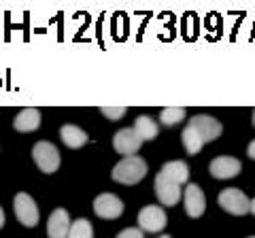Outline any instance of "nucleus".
Instances as JSON below:
<instances>
[{"instance_id":"nucleus-1","label":"nucleus","mask_w":255,"mask_h":238,"mask_svg":"<svg viewBox=\"0 0 255 238\" xmlns=\"http://www.w3.org/2000/svg\"><path fill=\"white\" fill-rule=\"evenodd\" d=\"M145 177H147V162L138 155L124 157L113 168V179L122 185H136Z\"/></svg>"},{"instance_id":"nucleus-2","label":"nucleus","mask_w":255,"mask_h":238,"mask_svg":"<svg viewBox=\"0 0 255 238\" xmlns=\"http://www.w3.org/2000/svg\"><path fill=\"white\" fill-rule=\"evenodd\" d=\"M219 206L226 213H230V215H247V213L251 211V200L245 196V192H241V189L236 187H230V189H223V192L219 194L217 198Z\"/></svg>"},{"instance_id":"nucleus-3","label":"nucleus","mask_w":255,"mask_h":238,"mask_svg":"<svg viewBox=\"0 0 255 238\" xmlns=\"http://www.w3.org/2000/svg\"><path fill=\"white\" fill-rule=\"evenodd\" d=\"M32 157H34L36 166L45 174H53L55 170L60 168V153H58V149H55V145H51V142H47V140H38L36 142L34 149H32Z\"/></svg>"},{"instance_id":"nucleus-4","label":"nucleus","mask_w":255,"mask_h":238,"mask_svg":"<svg viewBox=\"0 0 255 238\" xmlns=\"http://www.w3.org/2000/svg\"><path fill=\"white\" fill-rule=\"evenodd\" d=\"M13 206H15V215H17L19 224L26 226V228H34L38 224V209L34 200H32V196L28 194H17L13 200Z\"/></svg>"},{"instance_id":"nucleus-5","label":"nucleus","mask_w":255,"mask_h":238,"mask_svg":"<svg viewBox=\"0 0 255 238\" xmlns=\"http://www.w3.org/2000/svg\"><path fill=\"white\" fill-rule=\"evenodd\" d=\"M187 125H191V128L200 134V138L204 140V145H206V142L217 140L221 136V132H223V125L215 117H211V115H196Z\"/></svg>"},{"instance_id":"nucleus-6","label":"nucleus","mask_w":255,"mask_h":238,"mask_svg":"<svg viewBox=\"0 0 255 238\" xmlns=\"http://www.w3.org/2000/svg\"><path fill=\"white\" fill-rule=\"evenodd\" d=\"M166 217L164 209H159V206H145L140 213H138V226L140 230H145V232H162L166 228Z\"/></svg>"},{"instance_id":"nucleus-7","label":"nucleus","mask_w":255,"mask_h":238,"mask_svg":"<svg viewBox=\"0 0 255 238\" xmlns=\"http://www.w3.org/2000/svg\"><path fill=\"white\" fill-rule=\"evenodd\" d=\"M183 202H185V211L191 219L202 217L206 211V198L204 192L196 183H189L185 189H183Z\"/></svg>"},{"instance_id":"nucleus-8","label":"nucleus","mask_w":255,"mask_h":238,"mask_svg":"<svg viewBox=\"0 0 255 238\" xmlns=\"http://www.w3.org/2000/svg\"><path fill=\"white\" fill-rule=\"evenodd\" d=\"M94 211L102 219H117L124 213V202L115 194H100L94 200Z\"/></svg>"},{"instance_id":"nucleus-9","label":"nucleus","mask_w":255,"mask_h":238,"mask_svg":"<svg viewBox=\"0 0 255 238\" xmlns=\"http://www.w3.org/2000/svg\"><path fill=\"white\" fill-rule=\"evenodd\" d=\"M142 145V140L136 132H134V128H124V130H119L115 134V138H113V147H115V151L117 153H122L126 157H130L134 155L140 149Z\"/></svg>"},{"instance_id":"nucleus-10","label":"nucleus","mask_w":255,"mask_h":238,"mask_svg":"<svg viewBox=\"0 0 255 238\" xmlns=\"http://www.w3.org/2000/svg\"><path fill=\"white\" fill-rule=\"evenodd\" d=\"M181 194H183L181 185L170 183L168 179H164L162 174L157 172V177H155V196H157L159 202H162L164 206H174L179 202Z\"/></svg>"},{"instance_id":"nucleus-11","label":"nucleus","mask_w":255,"mask_h":238,"mask_svg":"<svg viewBox=\"0 0 255 238\" xmlns=\"http://www.w3.org/2000/svg\"><path fill=\"white\" fill-rule=\"evenodd\" d=\"M241 162L236 157H230V155H221V157H215L211 162L209 170L215 179H234L238 172H241Z\"/></svg>"},{"instance_id":"nucleus-12","label":"nucleus","mask_w":255,"mask_h":238,"mask_svg":"<svg viewBox=\"0 0 255 238\" xmlns=\"http://www.w3.org/2000/svg\"><path fill=\"white\" fill-rule=\"evenodd\" d=\"M70 217L64 209H55L47 221V236L49 238H68L70 232Z\"/></svg>"},{"instance_id":"nucleus-13","label":"nucleus","mask_w":255,"mask_h":238,"mask_svg":"<svg viewBox=\"0 0 255 238\" xmlns=\"http://www.w3.org/2000/svg\"><path fill=\"white\" fill-rule=\"evenodd\" d=\"M164 179H168L170 183H177V185H185L187 179H189V168L185 162L181 160H172V162H166L162 166V170H159Z\"/></svg>"},{"instance_id":"nucleus-14","label":"nucleus","mask_w":255,"mask_h":238,"mask_svg":"<svg viewBox=\"0 0 255 238\" xmlns=\"http://www.w3.org/2000/svg\"><path fill=\"white\" fill-rule=\"evenodd\" d=\"M13 125L17 132H34L41 125V113L36 109H23L13 119Z\"/></svg>"},{"instance_id":"nucleus-15","label":"nucleus","mask_w":255,"mask_h":238,"mask_svg":"<svg viewBox=\"0 0 255 238\" xmlns=\"http://www.w3.org/2000/svg\"><path fill=\"white\" fill-rule=\"evenodd\" d=\"M60 138H62V142L68 149H79V147H83L85 142L90 140V138H87V134L81 128L73 125V123L62 125V128H60Z\"/></svg>"},{"instance_id":"nucleus-16","label":"nucleus","mask_w":255,"mask_h":238,"mask_svg":"<svg viewBox=\"0 0 255 238\" xmlns=\"http://www.w3.org/2000/svg\"><path fill=\"white\" fill-rule=\"evenodd\" d=\"M181 140H183V147H185V151L189 155H198L204 147V140L200 138V134L191 128V125H185V130L181 134Z\"/></svg>"},{"instance_id":"nucleus-17","label":"nucleus","mask_w":255,"mask_h":238,"mask_svg":"<svg viewBox=\"0 0 255 238\" xmlns=\"http://www.w3.org/2000/svg\"><path fill=\"white\" fill-rule=\"evenodd\" d=\"M134 132H136L138 136H140V140L145 142V140H153V138L157 136L159 128H157V123H155L151 117L140 115V117L136 119V123H134Z\"/></svg>"},{"instance_id":"nucleus-18","label":"nucleus","mask_w":255,"mask_h":238,"mask_svg":"<svg viewBox=\"0 0 255 238\" xmlns=\"http://www.w3.org/2000/svg\"><path fill=\"white\" fill-rule=\"evenodd\" d=\"M183 119H185V109H181V107H166L159 113V121H162V125H168V128L170 125H177Z\"/></svg>"},{"instance_id":"nucleus-19","label":"nucleus","mask_w":255,"mask_h":238,"mask_svg":"<svg viewBox=\"0 0 255 238\" xmlns=\"http://www.w3.org/2000/svg\"><path fill=\"white\" fill-rule=\"evenodd\" d=\"M68 238H94V230L92 224L87 219H77L73 226H70Z\"/></svg>"},{"instance_id":"nucleus-20","label":"nucleus","mask_w":255,"mask_h":238,"mask_svg":"<svg viewBox=\"0 0 255 238\" xmlns=\"http://www.w3.org/2000/svg\"><path fill=\"white\" fill-rule=\"evenodd\" d=\"M102 115L107 119H122L126 115V109L124 107H102Z\"/></svg>"},{"instance_id":"nucleus-21","label":"nucleus","mask_w":255,"mask_h":238,"mask_svg":"<svg viewBox=\"0 0 255 238\" xmlns=\"http://www.w3.org/2000/svg\"><path fill=\"white\" fill-rule=\"evenodd\" d=\"M117 238H142V230L140 228H126L124 232H119Z\"/></svg>"},{"instance_id":"nucleus-22","label":"nucleus","mask_w":255,"mask_h":238,"mask_svg":"<svg viewBox=\"0 0 255 238\" xmlns=\"http://www.w3.org/2000/svg\"><path fill=\"white\" fill-rule=\"evenodd\" d=\"M247 153H249L251 160H255V140L249 142V147H247Z\"/></svg>"},{"instance_id":"nucleus-23","label":"nucleus","mask_w":255,"mask_h":238,"mask_svg":"<svg viewBox=\"0 0 255 238\" xmlns=\"http://www.w3.org/2000/svg\"><path fill=\"white\" fill-rule=\"evenodd\" d=\"M4 226V213H2V209H0V228Z\"/></svg>"},{"instance_id":"nucleus-24","label":"nucleus","mask_w":255,"mask_h":238,"mask_svg":"<svg viewBox=\"0 0 255 238\" xmlns=\"http://www.w3.org/2000/svg\"><path fill=\"white\" fill-rule=\"evenodd\" d=\"M251 213H253V215H255V198H253V200H251Z\"/></svg>"},{"instance_id":"nucleus-25","label":"nucleus","mask_w":255,"mask_h":238,"mask_svg":"<svg viewBox=\"0 0 255 238\" xmlns=\"http://www.w3.org/2000/svg\"><path fill=\"white\" fill-rule=\"evenodd\" d=\"M253 125H255V111H253Z\"/></svg>"},{"instance_id":"nucleus-26","label":"nucleus","mask_w":255,"mask_h":238,"mask_svg":"<svg viewBox=\"0 0 255 238\" xmlns=\"http://www.w3.org/2000/svg\"><path fill=\"white\" fill-rule=\"evenodd\" d=\"M159 238H170V236H166V234H164V236H159Z\"/></svg>"},{"instance_id":"nucleus-27","label":"nucleus","mask_w":255,"mask_h":238,"mask_svg":"<svg viewBox=\"0 0 255 238\" xmlns=\"http://www.w3.org/2000/svg\"><path fill=\"white\" fill-rule=\"evenodd\" d=\"M247 238H255V236H247Z\"/></svg>"}]
</instances>
